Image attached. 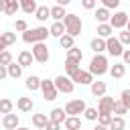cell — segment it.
<instances>
[{
  "label": "cell",
  "mask_w": 130,
  "mask_h": 130,
  "mask_svg": "<svg viewBox=\"0 0 130 130\" xmlns=\"http://www.w3.org/2000/svg\"><path fill=\"white\" fill-rule=\"evenodd\" d=\"M45 130H61V124H59V122L49 120V124H47V128H45Z\"/></svg>",
  "instance_id": "obj_45"
},
{
  "label": "cell",
  "mask_w": 130,
  "mask_h": 130,
  "mask_svg": "<svg viewBox=\"0 0 130 130\" xmlns=\"http://www.w3.org/2000/svg\"><path fill=\"white\" fill-rule=\"evenodd\" d=\"M89 47H91L93 53H104V51H108V41L102 39V37H95V39L89 43Z\"/></svg>",
  "instance_id": "obj_13"
},
{
  "label": "cell",
  "mask_w": 130,
  "mask_h": 130,
  "mask_svg": "<svg viewBox=\"0 0 130 130\" xmlns=\"http://www.w3.org/2000/svg\"><path fill=\"white\" fill-rule=\"evenodd\" d=\"M93 16H95V20H98V22H110V18H112V14H110V8H106V6L98 8Z\"/></svg>",
  "instance_id": "obj_22"
},
{
  "label": "cell",
  "mask_w": 130,
  "mask_h": 130,
  "mask_svg": "<svg viewBox=\"0 0 130 130\" xmlns=\"http://www.w3.org/2000/svg\"><path fill=\"white\" fill-rule=\"evenodd\" d=\"M18 2H20V0H18Z\"/></svg>",
  "instance_id": "obj_52"
},
{
  "label": "cell",
  "mask_w": 130,
  "mask_h": 130,
  "mask_svg": "<svg viewBox=\"0 0 130 130\" xmlns=\"http://www.w3.org/2000/svg\"><path fill=\"white\" fill-rule=\"evenodd\" d=\"M2 126L6 128V130H16L18 128V116L16 114H4L2 116Z\"/></svg>",
  "instance_id": "obj_12"
},
{
  "label": "cell",
  "mask_w": 130,
  "mask_h": 130,
  "mask_svg": "<svg viewBox=\"0 0 130 130\" xmlns=\"http://www.w3.org/2000/svg\"><path fill=\"white\" fill-rule=\"evenodd\" d=\"M124 73H126V63H114V65L110 67V75H112L114 79L124 77Z\"/></svg>",
  "instance_id": "obj_19"
},
{
  "label": "cell",
  "mask_w": 130,
  "mask_h": 130,
  "mask_svg": "<svg viewBox=\"0 0 130 130\" xmlns=\"http://www.w3.org/2000/svg\"><path fill=\"white\" fill-rule=\"evenodd\" d=\"M37 130H45V128H37Z\"/></svg>",
  "instance_id": "obj_51"
},
{
  "label": "cell",
  "mask_w": 130,
  "mask_h": 130,
  "mask_svg": "<svg viewBox=\"0 0 130 130\" xmlns=\"http://www.w3.org/2000/svg\"><path fill=\"white\" fill-rule=\"evenodd\" d=\"M10 63H12V55L4 49V51L0 53V65H10Z\"/></svg>",
  "instance_id": "obj_39"
},
{
  "label": "cell",
  "mask_w": 130,
  "mask_h": 130,
  "mask_svg": "<svg viewBox=\"0 0 130 130\" xmlns=\"http://www.w3.org/2000/svg\"><path fill=\"white\" fill-rule=\"evenodd\" d=\"M122 61H124L126 65H130V49H126V51H124V55H122Z\"/></svg>",
  "instance_id": "obj_46"
},
{
  "label": "cell",
  "mask_w": 130,
  "mask_h": 130,
  "mask_svg": "<svg viewBox=\"0 0 130 130\" xmlns=\"http://www.w3.org/2000/svg\"><path fill=\"white\" fill-rule=\"evenodd\" d=\"M126 28H128V30H130V20H128V24H126Z\"/></svg>",
  "instance_id": "obj_50"
},
{
  "label": "cell",
  "mask_w": 130,
  "mask_h": 130,
  "mask_svg": "<svg viewBox=\"0 0 130 130\" xmlns=\"http://www.w3.org/2000/svg\"><path fill=\"white\" fill-rule=\"evenodd\" d=\"M93 130H108V126H102V124H98V126H95Z\"/></svg>",
  "instance_id": "obj_48"
},
{
  "label": "cell",
  "mask_w": 130,
  "mask_h": 130,
  "mask_svg": "<svg viewBox=\"0 0 130 130\" xmlns=\"http://www.w3.org/2000/svg\"><path fill=\"white\" fill-rule=\"evenodd\" d=\"M16 130H30V128H24V126H18Z\"/></svg>",
  "instance_id": "obj_49"
},
{
  "label": "cell",
  "mask_w": 130,
  "mask_h": 130,
  "mask_svg": "<svg viewBox=\"0 0 130 130\" xmlns=\"http://www.w3.org/2000/svg\"><path fill=\"white\" fill-rule=\"evenodd\" d=\"M20 8L26 12V14H32V12H37V2L35 0H20Z\"/></svg>",
  "instance_id": "obj_29"
},
{
  "label": "cell",
  "mask_w": 130,
  "mask_h": 130,
  "mask_svg": "<svg viewBox=\"0 0 130 130\" xmlns=\"http://www.w3.org/2000/svg\"><path fill=\"white\" fill-rule=\"evenodd\" d=\"M65 32H67V28H65V22H61V20H55V22L51 24V35H53V37H57V39H59V37H63Z\"/></svg>",
  "instance_id": "obj_23"
},
{
  "label": "cell",
  "mask_w": 130,
  "mask_h": 130,
  "mask_svg": "<svg viewBox=\"0 0 130 130\" xmlns=\"http://www.w3.org/2000/svg\"><path fill=\"white\" fill-rule=\"evenodd\" d=\"M24 85H26V89L37 91V89H41L43 79H41V77H37V75H28V77H26V81H24Z\"/></svg>",
  "instance_id": "obj_15"
},
{
  "label": "cell",
  "mask_w": 130,
  "mask_h": 130,
  "mask_svg": "<svg viewBox=\"0 0 130 130\" xmlns=\"http://www.w3.org/2000/svg\"><path fill=\"white\" fill-rule=\"evenodd\" d=\"M20 8V2L18 0H4V14L6 16H12V14H16V10Z\"/></svg>",
  "instance_id": "obj_17"
},
{
  "label": "cell",
  "mask_w": 130,
  "mask_h": 130,
  "mask_svg": "<svg viewBox=\"0 0 130 130\" xmlns=\"http://www.w3.org/2000/svg\"><path fill=\"white\" fill-rule=\"evenodd\" d=\"M14 28H16L18 32H24V30H28V24H26V20H22V18H18V20L14 22Z\"/></svg>",
  "instance_id": "obj_40"
},
{
  "label": "cell",
  "mask_w": 130,
  "mask_h": 130,
  "mask_svg": "<svg viewBox=\"0 0 130 130\" xmlns=\"http://www.w3.org/2000/svg\"><path fill=\"white\" fill-rule=\"evenodd\" d=\"M32 61H35V55H32V51H20V53H18V63H20L22 67H28V65H32Z\"/></svg>",
  "instance_id": "obj_18"
},
{
  "label": "cell",
  "mask_w": 130,
  "mask_h": 130,
  "mask_svg": "<svg viewBox=\"0 0 130 130\" xmlns=\"http://www.w3.org/2000/svg\"><path fill=\"white\" fill-rule=\"evenodd\" d=\"M85 102L79 98V100H71V102H67V106H65V112L69 114V116H77V114H83L85 112Z\"/></svg>",
  "instance_id": "obj_8"
},
{
  "label": "cell",
  "mask_w": 130,
  "mask_h": 130,
  "mask_svg": "<svg viewBox=\"0 0 130 130\" xmlns=\"http://www.w3.org/2000/svg\"><path fill=\"white\" fill-rule=\"evenodd\" d=\"M12 43H16V35L14 32H2V39H0V49L4 51L8 45H12Z\"/></svg>",
  "instance_id": "obj_26"
},
{
  "label": "cell",
  "mask_w": 130,
  "mask_h": 130,
  "mask_svg": "<svg viewBox=\"0 0 130 130\" xmlns=\"http://www.w3.org/2000/svg\"><path fill=\"white\" fill-rule=\"evenodd\" d=\"M57 4L59 6H67V4H71V0H57Z\"/></svg>",
  "instance_id": "obj_47"
},
{
  "label": "cell",
  "mask_w": 130,
  "mask_h": 130,
  "mask_svg": "<svg viewBox=\"0 0 130 130\" xmlns=\"http://www.w3.org/2000/svg\"><path fill=\"white\" fill-rule=\"evenodd\" d=\"M118 39L122 41V45H130V30L126 28V30H122L120 35H118Z\"/></svg>",
  "instance_id": "obj_41"
},
{
  "label": "cell",
  "mask_w": 130,
  "mask_h": 130,
  "mask_svg": "<svg viewBox=\"0 0 130 130\" xmlns=\"http://www.w3.org/2000/svg\"><path fill=\"white\" fill-rule=\"evenodd\" d=\"M128 14L126 12H122V10H118V12H114L112 14V18H110V24L114 26V28H126V24H128Z\"/></svg>",
  "instance_id": "obj_10"
},
{
  "label": "cell",
  "mask_w": 130,
  "mask_h": 130,
  "mask_svg": "<svg viewBox=\"0 0 130 130\" xmlns=\"http://www.w3.org/2000/svg\"><path fill=\"white\" fill-rule=\"evenodd\" d=\"M12 106H14V104H12L8 98H2V100H0V112H2V114H10V112H12Z\"/></svg>",
  "instance_id": "obj_35"
},
{
  "label": "cell",
  "mask_w": 130,
  "mask_h": 130,
  "mask_svg": "<svg viewBox=\"0 0 130 130\" xmlns=\"http://www.w3.org/2000/svg\"><path fill=\"white\" fill-rule=\"evenodd\" d=\"M95 2H98V0H81V6H83L85 10H93V8H95Z\"/></svg>",
  "instance_id": "obj_43"
},
{
  "label": "cell",
  "mask_w": 130,
  "mask_h": 130,
  "mask_svg": "<svg viewBox=\"0 0 130 130\" xmlns=\"http://www.w3.org/2000/svg\"><path fill=\"white\" fill-rule=\"evenodd\" d=\"M49 16H51V8H49V6H39L37 12H35V18L41 20V22H45Z\"/></svg>",
  "instance_id": "obj_27"
},
{
  "label": "cell",
  "mask_w": 130,
  "mask_h": 130,
  "mask_svg": "<svg viewBox=\"0 0 130 130\" xmlns=\"http://www.w3.org/2000/svg\"><path fill=\"white\" fill-rule=\"evenodd\" d=\"M75 83H79V85H91L93 83V73L87 69V71H83V69H79L73 77H71Z\"/></svg>",
  "instance_id": "obj_11"
},
{
  "label": "cell",
  "mask_w": 130,
  "mask_h": 130,
  "mask_svg": "<svg viewBox=\"0 0 130 130\" xmlns=\"http://www.w3.org/2000/svg\"><path fill=\"white\" fill-rule=\"evenodd\" d=\"M41 91H43V98H45L47 102H55V100H57V93H59L55 81H51V79H43Z\"/></svg>",
  "instance_id": "obj_5"
},
{
  "label": "cell",
  "mask_w": 130,
  "mask_h": 130,
  "mask_svg": "<svg viewBox=\"0 0 130 130\" xmlns=\"http://www.w3.org/2000/svg\"><path fill=\"white\" fill-rule=\"evenodd\" d=\"M67 112H65V108H55V110H51L49 112V118L53 120V122H59V124H63L65 120H67V116H65Z\"/></svg>",
  "instance_id": "obj_16"
},
{
  "label": "cell",
  "mask_w": 130,
  "mask_h": 130,
  "mask_svg": "<svg viewBox=\"0 0 130 130\" xmlns=\"http://www.w3.org/2000/svg\"><path fill=\"white\" fill-rule=\"evenodd\" d=\"M108 41V53L112 55V57H122L124 55V45H122V41L118 39V37H110V39H106Z\"/></svg>",
  "instance_id": "obj_6"
},
{
  "label": "cell",
  "mask_w": 130,
  "mask_h": 130,
  "mask_svg": "<svg viewBox=\"0 0 130 130\" xmlns=\"http://www.w3.org/2000/svg\"><path fill=\"white\" fill-rule=\"evenodd\" d=\"M53 81H55L57 89L63 91V93H73V89H75V81H73L67 73H65V75H57Z\"/></svg>",
  "instance_id": "obj_4"
},
{
  "label": "cell",
  "mask_w": 130,
  "mask_h": 130,
  "mask_svg": "<svg viewBox=\"0 0 130 130\" xmlns=\"http://www.w3.org/2000/svg\"><path fill=\"white\" fill-rule=\"evenodd\" d=\"M65 130H67V128H65Z\"/></svg>",
  "instance_id": "obj_53"
},
{
  "label": "cell",
  "mask_w": 130,
  "mask_h": 130,
  "mask_svg": "<svg viewBox=\"0 0 130 130\" xmlns=\"http://www.w3.org/2000/svg\"><path fill=\"white\" fill-rule=\"evenodd\" d=\"M79 69H81V67H79V63H75V61H67V63H65V73H67L69 77H73Z\"/></svg>",
  "instance_id": "obj_33"
},
{
  "label": "cell",
  "mask_w": 130,
  "mask_h": 130,
  "mask_svg": "<svg viewBox=\"0 0 130 130\" xmlns=\"http://www.w3.org/2000/svg\"><path fill=\"white\" fill-rule=\"evenodd\" d=\"M65 128H67V130H79V128H81V120H79L77 116H67Z\"/></svg>",
  "instance_id": "obj_28"
},
{
  "label": "cell",
  "mask_w": 130,
  "mask_h": 130,
  "mask_svg": "<svg viewBox=\"0 0 130 130\" xmlns=\"http://www.w3.org/2000/svg\"><path fill=\"white\" fill-rule=\"evenodd\" d=\"M73 39H75V37H71L69 32H65L63 37H59V45H61L63 49H71V47H75V43H73Z\"/></svg>",
  "instance_id": "obj_30"
},
{
  "label": "cell",
  "mask_w": 130,
  "mask_h": 130,
  "mask_svg": "<svg viewBox=\"0 0 130 130\" xmlns=\"http://www.w3.org/2000/svg\"><path fill=\"white\" fill-rule=\"evenodd\" d=\"M63 22H65V28H67V32L71 35V37H77V35H81V18L77 16V14H67L65 18H63Z\"/></svg>",
  "instance_id": "obj_3"
},
{
  "label": "cell",
  "mask_w": 130,
  "mask_h": 130,
  "mask_svg": "<svg viewBox=\"0 0 130 130\" xmlns=\"http://www.w3.org/2000/svg\"><path fill=\"white\" fill-rule=\"evenodd\" d=\"M8 75L14 77V79H18V77L22 75V65H20V63H10V65H8Z\"/></svg>",
  "instance_id": "obj_31"
},
{
  "label": "cell",
  "mask_w": 130,
  "mask_h": 130,
  "mask_svg": "<svg viewBox=\"0 0 130 130\" xmlns=\"http://www.w3.org/2000/svg\"><path fill=\"white\" fill-rule=\"evenodd\" d=\"M32 55L37 63H47L49 61V47L45 43H35L32 45Z\"/></svg>",
  "instance_id": "obj_7"
},
{
  "label": "cell",
  "mask_w": 130,
  "mask_h": 130,
  "mask_svg": "<svg viewBox=\"0 0 130 130\" xmlns=\"http://www.w3.org/2000/svg\"><path fill=\"white\" fill-rule=\"evenodd\" d=\"M81 59H83V53H81V49H77V47H71V49H67V61L81 63Z\"/></svg>",
  "instance_id": "obj_24"
},
{
  "label": "cell",
  "mask_w": 130,
  "mask_h": 130,
  "mask_svg": "<svg viewBox=\"0 0 130 130\" xmlns=\"http://www.w3.org/2000/svg\"><path fill=\"white\" fill-rule=\"evenodd\" d=\"M49 116L47 114H32V126L35 128H47V124H49Z\"/></svg>",
  "instance_id": "obj_21"
},
{
  "label": "cell",
  "mask_w": 130,
  "mask_h": 130,
  "mask_svg": "<svg viewBox=\"0 0 130 130\" xmlns=\"http://www.w3.org/2000/svg\"><path fill=\"white\" fill-rule=\"evenodd\" d=\"M89 87H91V93H93L95 98H102V95H106V91H108V85H106L104 81H93Z\"/></svg>",
  "instance_id": "obj_20"
},
{
  "label": "cell",
  "mask_w": 130,
  "mask_h": 130,
  "mask_svg": "<svg viewBox=\"0 0 130 130\" xmlns=\"http://www.w3.org/2000/svg\"><path fill=\"white\" fill-rule=\"evenodd\" d=\"M112 120H114V116H112V114H100V116H98V124H102V126H108V128H110Z\"/></svg>",
  "instance_id": "obj_38"
},
{
  "label": "cell",
  "mask_w": 130,
  "mask_h": 130,
  "mask_svg": "<svg viewBox=\"0 0 130 130\" xmlns=\"http://www.w3.org/2000/svg\"><path fill=\"white\" fill-rule=\"evenodd\" d=\"M120 100H122V102L128 106V110H130V89H124L122 95H120Z\"/></svg>",
  "instance_id": "obj_44"
},
{
  "label": "cell",
  "mask_w": 130,
  "mask_h": 130,
  "mask_svg": "<svg viewBox=\"0 0 130 130\" xmlns=\"http://www.w3.org/2000/svg\"><path fill=\"white\" fill-rule=\"evenodd\" d=\"M130 110H128V106L122 102V100H118L116 102V106H114V114H118V116H122V114H128Z\"/></svg>",
  "instance_id": "obj_36"
},
{
  "label": "cell",
  "mask_w": 130,
  "mask_h": 130,
  "mask_svg": "<svg viewBox=\"0 0 130 130\" xmlns=\"http://www.w3.org/2000/svg\"><path fill=\"white\" fill-rule=\"evenodd\" d=\"M83 116H85V120H98V116H100V110L98 108H85V112H83Z\"/></svg>",
  "instance_id": "obj_37"
},
{
  "label": "cell",
  "mask_w": 130,
  "mask_h": 130,
  "mask_svg": "<svg viewBox=\"0 0 130 130\" xmlns=\"http://www.w3.org/2000/svg\"><path fill=\"white\" fill-rule=\"evenodd\" d=\"M16 108L20 112H32V100L30 98H18L16 100Z\"/></svg>",
  "instance_id": "obj_25"
},
{
  "label": "cell",
  "mask_w": 130,
  "mask_h": 130,
  "mask_svg": "<svg viewBox=\"0 0 130 130\" xmlns=\"http://www.w3.org/2000/svg\"><path fill=\"white\" fill-rule=\"evenodd\" d=\"M102 4L112 10V8H118V6H120V0H102Z\"/></svg>",
  "instance_id": "obj_42"
},
{
  "label": "cell",
  "mask_w": 130,
  "mask_h": 130,
  "mask_svg": "<svg viewBox=\"0 0 130 130\" xmlns=\"http://www.w3.org/2000/svg\"><path fill=\"white\" fill-rule=\"evenodd\" d=\"M65 16H67V14H65V8H63V6L57 4V6L51 8V18H55V20H63Z\"/></svg>",
  "instance_id": "obj_32"
},
{
  "label": "cell",
  "mask_w": 130,
  "mask_h": 130,
  "mask_svg": "<svg viewBox=\"0 0 130 130\" xmlns=\"http://www.w3.org/2000/svg\"><path fill=\"white\" fill-rule=\"evenodd\" d=\"M112 32H114V26H112L110 22H100V24H98V37H102V39H110Z\"/></svg>",
  "instance_id": "obj_14"
},
{
  "label": "cell",
  "mask_w": 130,
  "mask_h": 130,
  "mask_svg": "<svg viewBox=\"0 0 130 130\" xmlns=\"http://www.w3.org/2000/svg\"><path fill=\"white\" fill-rule=\"evenodd\" d=\"M89 71H91L93 75H104V73H108V71H110V67H108V59H106L102 53H95L93 59L89 61Z\"/></svg>",
  "instance_id": "obj_2"
},
{
  "label": "cell",
  "mask_w": 130,
  "mask_h": 130,
  "mask_svg": "<svg viewBox=\"0 0 130 130\" xmlns=\"http://www.w3.org/2000/svg\"><path fill=\"white\" fill-rule=\"evenodd\" d=\"M114 106H116V100L114 98L102 95L100 98V104H98V110H100V114H114Z\"/></svg>",
  "instance_id": "obj_9"
},
{
  "label": "cell",
  "mask_w": 130,
  "mask_h": 130,
  "mask_svg": "<svg viewBox=\"0 0 130 130\" xmlns=\"http://www.w3.org/2000/svg\"><path fill=\"white\" fill-rule=\"evenodd\" d=\"M124 128H126L124 118H122V116H114V120H112V124H110V130H124Z\"/></svg>",
  "instance_id": "obj_34"
},
{
  "label": "cell",
  "mask_w": 130,
  "mask_h": 130,
  "mask_svg": "<svg viewBox=\"0 0 130 130\" xmlns=\"http://www.w3.org/2000/svg\"><path fill=\"white\" fill-rule=\"evenodd\" d=\"M49 35H51V28H47V26H37V28L24 30V32H22V41L35 45V43H43Z\"/></svg>",
  "instance_id": "obj_1"
}]
</instances>
